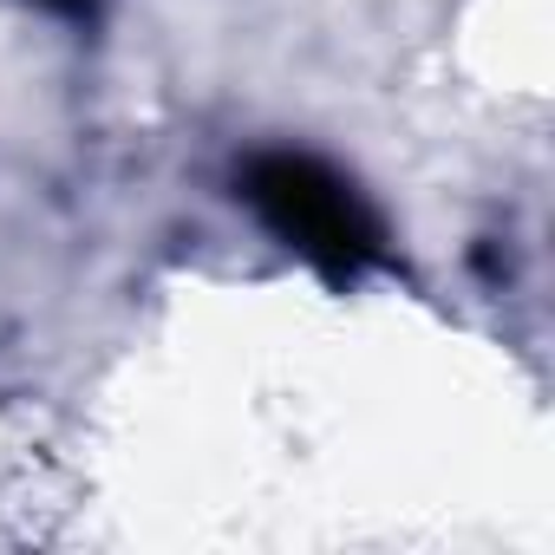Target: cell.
<instances>
[{"label":"cell","mask_w":555,"mask_h":555,"mask_svg":"<svg viewBox=\"0 0 555 555\" xmlns=\"http://www.w3.org/2000/svg\"><path fill=\"white\" fill-rule=\"evenodd\" d=\"M242 190H248L255 216L282 235L288 248H301L321 274H334V282H353V274H366L379 261V222H373V209L321 157L268 151V157L248 164Z\"/></svg>","instance_id":"cell-1"},{"label":"cell","mask_w":555,"mask_h":555,"mask_svg":"<svg viewBox=\"0 0 555 555\" xmlns=\"http://www.w3.org/2000/svg\"><path fill=\"white\" fill-rule=\"evenodd\" d=\"M53 8H86V0H53Z\"/></svg>","instance_id":"cell-2"}]
</instances>
